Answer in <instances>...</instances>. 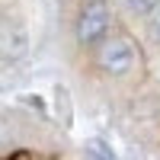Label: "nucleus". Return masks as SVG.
<instances>
[{"label": "nucleus", "instance_id": "obj_1", "mask_svg": "<svg viewBox=\"0 0 160 160\" xmlns=\"http://www.w3.org/2000/svg\"><path fill=\"white\" fill-rule=\"evenodd\" d=\"M135 61H138V48L128 35H106L96 45V64L112 77L128 74L135 68Z\"/></svg>", "mask_w": 160, "mask_h": 160}, {"label": "nucleus", "instance_id": "obj_4", "mask_svg": "<svg viewBox=\"0 0 160 160\" xmlns=\"http://www.w3.org/2000/svg\"><path fill=\"white\" fill-rule=\"evenodd\" d=\"M87 160H115V154L109 151V144H106V141H90L87 144Z\"/></svg>", "mask_w": 160, "mask_h": 160}, {"label": "nucleus", "instance_id": "obj_5", "mask_svg": "<svg viewBox=\"0 0 160 160\" xmlns=\"http://www.w3.org/2000/svg\"><path fill=\"white\" fill-rule=\"evenodd\" d=\"M125 7L135 10V13H154L160 7V0H125Z\"/></svg>", "mask_w": 160, "mask_h": 160}, {"label": "nucleus", "instance_id": "obj_2", "mask_svg": "<svg viewBox=\"0 0 160 160\" xmlns=\"http://www.w3.org/2000/svg\"><path fill=\"white\" fill-rule=\"evenodd\" d=\"M106 32H109V7H106V0H90L77 16V42L99 45Z\"/></svg>", "mask_w": 160, "mask_h": 160}, {"label": "nucleus", "instance_id": "obj_6", "mask_svg": "<svg viewBox=\"0 0 160 160\" xmlns=\"http://www.w3.org/2000/svg\"><path fill=\"white\" fill-rule=\"evenodd\" d=\"M151 16H154V32H157V35H160V7H157V10H154V13H151Z\"/></svg>", "mask_w": 160, "mask_h": 160}, {"label": "nucleus", "instance_id": "obj_3", "mask_svg": "<svg viewBox=\"0 0 160 160\" xmlns=\"http://www.w3.org/2000/svg\"><path fill=\"white\" fill-rule=\"evenodd\" d=\"M29 51V32L26 26L13 16H0V58L3 61H19Z\"/></svg>", "mask_w": 160, "mask_h": 160}]
</instances>
